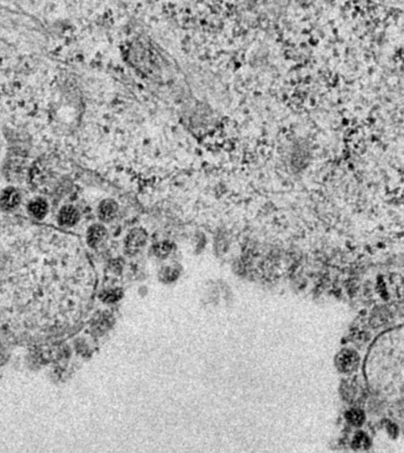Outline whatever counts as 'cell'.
<instances>
[{"mask_svg": "<svg viewBox=\"0 0 404 453\" xmlns=\"http://www.w3.org/2000/svg\"><path fill=\"white\" fill-rule=\"evenodd\" d=\"M148 234L142 228H134L129 232L124 241V249L128 255H135L146 244Z\"/></svg>", "mask_w": 404, "mask_h": 453, "instance_id": "obj_1", "label": "cell"}, {"mask_svg": "<svg viewBox=\"0 0 404 453\" xmlns=\"http://www.w3.org/2000/svg\"><path fill=\"white\" fill-rule=\"evenodd\" d=\"M359 363V356L357 353L351 350H344L339 354L337 359V365L341 371L344 373L355 371Z\"/></svg>", "mask_w": 404, "mask_h": 453, "instance_id": "obj_2", "label": "cell"}, {"mask_svg": "<svg viewBox=\"0 0 404 453\" xmlns=\"http://www.w3.org/2000/svg\"><path fill=\"white\" fill-rule=\"evenodd\" d=\"M119 211L117 202L112 199H105L98 207V217L101 221L108 223L115 219Z\"/></svg>", "mask_w": 404, "mask_h": 453, "instance_id": "obj_3", "label": "cell"}, {"mask_svg": "<svg viewBox=\"0 0 404 453\" xmlns=\"http://www.w3.org/2000/svg\"><path fill=\"white\" fill-rule=\"evenodd\" d=\"M107 232L102 224L91 226L87 232V242L92 248H97L107 238Z\"/></svg>", "mask_w": 404, "mask_h": 453, "instance_id": "obj_4", "label": "cell"}, {"mask_svg": "<svg viewBox=\"0 0 404 453\" xmlns=\"http://www.w3.org/2000/svg\"><path fill=\"white\" fill-rule=\"evenodd\" d=\"M20 194L15 189L9 188L3 192L0 198V206L4 210H12L19 205Z\"/></svg>", "mask_w": 404, "mask_h": 453, "instance_id": "obj_5", "label": "cell"}, {"mask_svg": "<svg viewBox=\"0 0 404 453\" xmlns=\"http://www.w3.org/2000/svg\"><path fill=\"white\" fill-rule=\"evenodd\" d=\"M79 219L78 210L73 206L63 208L59 215V222L61 225L73 226Z\"/></svg>", "mask_w": 404, "mask_h": 453, "instance_id": "obj_6", "label": "cell"}, {"mask_svg": "<svg viewBox=\"0 0 404 453\" xmlns=\"http://www.w3.org/2000/svg\"><path fill=\"white\" fill-rule=\"evenodd\" d=\"M173 249V245L168 241L158 242L152 246V251L155 256L159 259H165L170 255Z\"/></svg>", "mask_w": 404, "mask_h": 453, "instance_id": "obj_7", "label": "cell"}, {"mask_svg": "<svg viewBox=\"0 0 404 453\" xmlns=\"http://www.w3.org/2000/svg\"><path fill=\"white\" fill-rule=\"evenodd\" d=\"M29 211L35 217L41 219L45 216L47 213V204L42 200H37L33 201L29 205Z\"/></svg>", "mask_w": 404, "mask_h": 453, "instance_id": "obj_8", "label": "cell"}, {"mask_svg": "<svg viewBox=\"0 0 404 453\" xmlns=\"http://www.w3.org/2000/svg\"><path fill=\"white\" fill-rule=\"evenodd\" d=\"M346 418L349 423L356 427H359L363 423L365 415L361 410L352 409L346 414Z\"/></svg>", "mask_w": 404, "mask_h": 453, "instance_id": "obj_9", "label": "cell"}, {"mask_svg": "<svg viewBox=\"0 0 404 453\" xmlns=\"http://www.w3.org/2000/svg\"><path fill=\"white\" fill-rule=\"evenodd\" d=\"M369 440L367 437L362 433H359L355 436L353 440V446L355 449H359L361 447H368Z\"/></svg>", "mask_w": 404, "mask_h": 453, "instance_id": "obj_10", "label": "cell"}, {"mask_svg": "<svg viewBox=\"0 0 404 453\" xmlns=\"http://www.w3.org/2000/svg\"><path fill=\"white\" fill-rule=\"evenodd\" d=\"M162 273L164 277H169V278H170V277H177L179 272H178L176 269H174V267L169 266L164 268V270L162 271Z\"/></svg>", "mask_w": 404, "mask_h": 453, "instance_id": "obj_11", "label": "cell"}, {"mask_svg": "<svg viewBox=\"0 0 404 453\" xmlns=\"http://www.w3.org/2000/svg\"><path fill=\"white\" fill-rule=\"evenodd\" d=\"M105 300H108V301H113V300H116L118 299L119 296H120V292L119 291H111L110 293L106 294L105 295Z\"/></svg>", "mask_w": 404, "mask_h": 453, "instance_id": "obj_12", "label": "cell"}]
</instances>
